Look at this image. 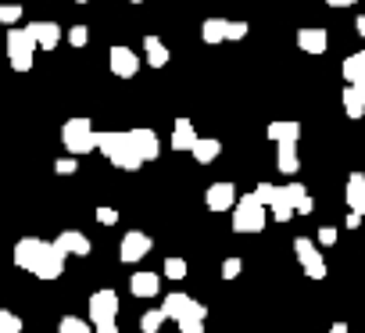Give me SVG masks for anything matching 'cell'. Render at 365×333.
Masks as SVG:
<instances>
[{"label":"cell","instance_id":"2","mask_svg":"<svg viewBox=\"0 0 365 333\" xmlns=\"http://www.w3.org/2000/svg\"><path fill=\"white\" fill-rule=\"evenodd\" d=\"M97 150L115 165V169H122V173H136L140 165H147V161L140 158L136 143H133V133H115V129L97 133Z\"/></svg>","mask_w":365,"mask_h":333},{"label":"cell","instance_id":"9","mask_svg":"<svg viewBox=\"0 0 365 333\" xmlns=\"http://www.w3.org/2000/svg\"><path fill=\"white\" fill-rule=\"evenodd\" d=\"M108 65H111V72L118 76V79H133L136 72H140V54L133 51V47H111L108 51Z\"/></svg>","mask_w":365,"mask_h":333},{"label":"cell","instance_id":"29","mask_svg":"<svg viewBox=\"0 0 365 333\" xmlns=\"http://www.w3.org/2000/svg\"><path fill=\"white\" fill-rule=\"evenodd\" d=\"M58 333H93V326L86 319H79V315H65L58 322Z\"/></svg>","mask_w":365,"mask_h":333},{"label":"cell","instance_id":"43","mask_svg":"<svg viewBox=\"0 0 365 333\" xmlns=\"http://www.w3.org/2000/svg\"><path fill=\"white\" fill-rule=\"evenodd\" d=\"M329 8H351V4H358V0H326Z\"/></svg>","mask_w":365,"mask_h":333},{"label":"cell","instance_id":"13","mask_svg":"<svg viewBox=\"0 0 365 333\" xmlns=\"http://www.w3.org/2000/svg\"><path fill=\"white\" fill-rule=\"evenodd\" d=\"M297 47L304 54H326L329 51V33L326 29H297Z\"/></svg>","mask_w":365,"mask_h":333},{"label":"cell","instance_id":"16","mask_svg":"<svg viewBox=\"0 0 365 333\" xmlns=\"http://www.w3.org/2000/svg\"><path fill=\"white\" fill-rule=\"evenodd\" d=\"M29 33L36 36L40 51H54L61 43V26L58 22H29Z\"/></svg>","mask_w":365,"mask_h":333},{"label":"cell","instance_id":"22","mask_svg":"<svg viewBox=\"0 0 365 333\" xmlns=\"http://www.w3.org/2000/svg\"><path fill=\"white\" fill-rule=\"evenodd\" d=\"M205 319H208V304L194 301V308L179 319V333H205Z\"/></svg>","mask_w":365,"mask_h":333},{"label":"cell","instance_id":"37","mask_svg":"<svg viewBox=\"0 0 365 333\" xmlns=\"http://www.w3.org/2000/svg\"><path fill=\"white\" fill-rule=\"evenodd\" d=\"M244 36H247V22H230V26H226V40L237 43V40H244Z\"/></svg>","mask_w":365,"mask_h":333},{"label":"cell","instance_id":"25","mask_svg":"<svg viewBox=\"0 0 365 333\" xmlns=\"http://www.w3.org/2000/svg\"><path fill=\"white\" fill-rule=\"evenodd\" d=\"M190 154L197 158V165H212V161L222 154V143H219L215 136H201V140H197V147H194Z\"/></svg>","mask_w":365,"mask_h":333},{"label":"cell","instance_id":"32","mask_svg":"<svg viewBox=\"0 0 365 333\" xmlns=\"http://www.w3.org/2000/svg\"><path fill=\"white\" fill-rule=\"evenodd\" d=\"M165 276L168 280H187V262L182 258H165Z\"/></svg>","mask_w":365,"mask_h":333},{"label":"cell","instance_id":"8","mask_svg":"<svg viewBox=\"0 0 365 333\" xmlns=\"http://www.w3.org/2000/svg\"><path fill=\"white\" fill-rule=\"evenodd\" d=\"M150 247H154V240H150L147 233H140V230H133V233H125V237H122V247H118V258H122L125 265H136V262H143V258L150 255Z\"/></svg>","mask_w":365,"mask_h":333},{"label":"cell","instance_id":"28","mask_svg":"<svg viewBox=\"0 0 365 333\" xmlns=\"http://www.w3.org/2000/svg\"><path fill=\"white\" fill-rule=\"evenodd\" d=\"M165 319H168V315H165L161 308H150V312L140 315V329H143V333H158V329L165 326Z\"/></svg>","mask_w":365,"mask_h":333},{"label":"cell","instance_id":"11","mask_svg":"<svg viewBox=\"0 0 365 333\" xmlns=\"http://www.w3.org/2000/svg\"><path fill=\"white\" fill-rule=\"evenodd\" d=\"M237 187L233 183H212L208 187V194H205V205L212 208V212H233L237 208Z\"/></svg>","mask_w":365,"mask_h":333},{"label":"cell","instance_id":"5","mask_svg":"<svg viewBox=\"0 0 365 333\" xmlns=\"http://www.w3.org/2000/svg\"><path fill=\"white\" fill-rule=\"evenodd\" d=\"M36 36L29 33V26L26 29H15L11 26V33H8V61H11V68L15 72H29L33 68V54H36Z\"/></svg>","mask_w":365,"mask_h":333},{"label":"cell","instance_id":"23","mask_svg":"<svg viewBox=\"0 0 365 333\" xmlns=\"http://www.w3.org/2000/svg\"><path fill=\"white\" fill-rule=\"evenodd\" d=\"M276 165H279V173L283 176H294L301 169V158H297V143H276Z\"/></svg>","mask_w":365,"mask_h":333},{"label":"cell","instance_id":"33","mask_svg":"<svg viewBox=\"0 0 365 333\" xmlns=\"http://www.w3.org/2000/svg\"><path fill=\"white\" fill-rule=\"evenodd\" d=\"M22 19V4H0V22L4 26H15Z\"/></svg>","mask_w":365,"mask_h":333},{"label":"cell","instance_id":"38","mask_svg":"<svg viewBox=\"0 0 365 333\" xmlns=\"http://www.w3.org/2000/svg\"><path fill=\"white\" fill-rule=\"evenodd\" d=\"M97 222L101 226H115L118 222V212L115 208H97Z\"/></svg>","mask_w":365,"mask_h":333},{"label":"cell","instance_id":"12","mask_svg":"<svg viewBox=\"0 0 365 333\" xmlns=\"http://www.w3.org/2000/svg\"><path fill=\"white\" fill-rule=\"evenodd\" d=\"M197 140H201V136H197V129H194L190 118H175V125H172V140H168L172 150H194Z\"/></svg>","mask_w":365,"mask_h":333},{"label":"cell","instance_id":"4","mask_svg":"<svg viewBox=\"0 0 365 333\" xmlns=\"http://www.w3.org/2000/svg\"><path fill=\"white\" fill-rule=\"evenodd\" d=\"M265 222H269V208L255 194H244L233 208V230L237 233H262Z\"/></svg>","mask_w":365,"mask_h":333},{"label":"cell","instance_id":"20","mask_svg":"<svg viewBox=\"0 0 365 333\" xmlns=\"http://www.w3.org/2000/svg\"><path fill=\"white\" fill-rule=\"evenodd\" d=\"M129 290H133L136 297H158V290H161V276H158V272H133Z\"/></svg>","mask_w":365,"mask_h":333},{"label":"cell","instance_id":"45","mask_svg":"<svg viewBox=\"0 0 365 333\" xmlns=\"http://www.w3.org/2000/svg\"><path fill=\"white\" fill-rule=\"evenodd\" d=\"M329 333H347V322H333V326H329Z\"/></svg>","mask_w":365,"mask_h":333},{"label":"cell","instance_id":"47","mask_svg":"<svg viewBox=\"0 0 365 333\" xmlns=\"http://www.w3.org/2000/svg\"><path fill=\"white\" fill-rule=\"evenodd\" d=\"M133 4H143V0H133Z\"/></svg>","mask_w":365,"mask_h":333},{"label":"cell","instance_id":"19","mask_svg":"<svg viewBox=\"0 0 365 333\" xmlns=\"http://www.w3.org/2000/svg\"><path fill=\"white\" fill-rule=\"evenodd\" d=\"M190 308H194V297H190V294H182V290H172V294L161 301V312H165L168 319H175V322L187 315Z\"/></svg>","mask_w":365,"mask_h":333},{"label":"cell","instance_id":"31","mask_svg":"<svg viewBox=\"0 0 365 333\" xmlns=\"http://www.w3.org/2000/svg\"><path fill=\"white\" fill-rule=\"evenodd\" d=\"M255 198H258L265 208H272L276 198H279V187H272V183H258V187H255Z\"/></svg>","mask_w":365,"mask_h":333},{"label":"cell","instance_id":"1","mask_svg":"<svg viewBox=\"0 0 365 333\" xmlns=\"http://www.w3.org/2000/svg\"><path fill=\"white\" fill-rule=\"evenodd\" d=\"M65 251L51 240H40V237H22L15 244V265L40 276V280H58L65 272Z\"/></svg>","mask_w":365,"mask_h":333},{"label":"cell","instance_id":"35","mask_svg":"<svg viewBox=\"0 0 365 333\" xmlns=\"http://www.w3.org/2000/svg\"><path fill=\"white\" fill-rule=\"evenodd\" d=\"M76 169H79L76 158H58V161H54V173H58V176H72Z\"/></svg>","mask_w":365,"mask_h":333},{"label":"cell","instance_id":"36","mask_svg":"<svg viewBox=\"0 0 365 333\" xmlns=\"http://www.w3.org/2000/svg\"><path fill=\"white\" fill-rule=\"evenodd\" d=\"M240 269H244V262H240V258H226V262H222V280H237V276H240Z\"/></svg>","mask_w":365,"mask_h":333},{"label":"cell","instance_id":"17","mask_svg":"<svg viewBox=\"0 0 365 333\" xmlns=\"http://www.w3.org/2000/svg\"><path fill=\"white\" fill-rule=\"evenodd\" d=\"M129 133H133V143H136V150H140L143 161H154L161 154V140H158L154 129H129Z\"/></svg>","mask_w":365,"mask_h":333},{"label":"cell","instance_id":"21","mask_svg":"<svg viewBox=\"0 0 365 333\" xmlns=\"http://www.w3.org/2000/svg\"><path fill=\"white\" fill-rule=\"evenodd\" d=\"M340 101H344V115L347 118H365V90L361 86H347L340 93Z\"/></svg>","mask_w":365,"mask_h":333},{"label":"cell","instance_id":"14","mask_svg":"<svg viewBox=\"0 0 365 333\" xmlns=\"http://www.w3.org/2000/svg\"><path fill=\"white\" fill-rule=\"evenodd\" d=\"M269 140L272 143H297L301 140V122H294V118H276V122H269Z\"/></svg>","mask_w":365,"mask_h":333},{"label":"cell","instance_id":"39","mask_svg":"<svg viewBox=\"0 0 365 333\" xmlns=\"http://www.w3.org/2000/svg\"><path fill=\"white\" fill-rule=\"evenodd\" d=\"M319 244H336V230L333 226H322L319 230Z\"/></svg>","mask_w":365,"mask_h":333},{"label":"cell","instance_id":"7","mask_svg":"<svg viewBox=\"0 0 365 333\" xmlns=\"http://www.w3.org/2000/svg\"><path fill=\"white\" fill-rule=\"evenodd\" d=\"M294 255H297L304 276H312V280H326V258L319 255V247H315L308 237H297V240H294Z\"/></svg>","mask_w":365,"mask_h":333},{"label":"cell","instance_id":"30","mask_svg":"<svg viewBox=\"0 0 365 333\" xmlns=\"http://www.w3.org/2000/svg\"><path fill=\"white\" fill-rule=\"evenodd\" d=\"M0 333H22V319L8 308H0Z\"/></svg>","mask_w":365,"mask_h":333},{"label":"cell","instance_id":"42","mask_svg":"<svg viewBox=\"0 0 365 333\" xmlns=\"http://www.w3.org/2000/svg\"><path fill=\"white\" fill-rule=\"evenodd\" d=\"M358 226H361V215L351 212V215H347V230H358Z\"/></svg>","mask_w":365,"mask_h":333},{"label":"cell","instance_id":"46","mask_svg":"<svg viewBox=\"0 0 365 333\" xmlns=\"http://www.w3.org/2000/svg\"><path fill=\"white\" fill-rule=\"evenodd\" d=\"M76 4H90V0H76Z\"/></svg>","mask_w":365,"mask_h":333},{"label":"cell","instance_id":"27","mask_svg":"<svg viewBox=\"0 0 365 333\" xmlns=\"http://www.w3.org/2000/svg\"><path fill=\"white\" fill-rule=\"evenodd\" d=\"M226 26H230L226 19H208V22L201 26L205 43H212V47H215V43H226Z\"/></svg>","mask_w":365,"mask_h":333},{"label":"cell","instance_id":"41","mask_svg":"<svg viewBox=\"0 0 365 333\" xmlns=\"http://www.w3.org/2000/svg\"><path fill=\"white\" fill-rule=\"evenodd\" d=\"M93 333H118V326L115 322H101V326H93Z\"/></svg>","mask_w":365,"mask_h":333},{"label":"cell","instance_id":"3","mask_svg":"<svg viewBox=\"0 0 365 333\" xmlns=\"http://www.w3.org/2000/svg\"><path fill=\"white\" fill-rule=\"evenodd\" d=\"M61 143H65V150L72 158L97 150V129H93V122L90 118H68L61 125Z\"/></svg>","mask_w":365,"mask_h":333},{"label":"cell","instance_id":"6","mask_svg":"<svg viewBox=\"0 0 365 333\" xmlns=\"http://www.w3.org/2000/svg\"><path fill=\"white\" fill-rule=\"evenodd\" d=\"M304 198H308L304 183H287V187H279V198H276V205L269 208L272 219H276V222H290V219L297 215V205H301Z\"/></svg>","mask_w":365,"mask_h":333},{"label":"cell","instance_id":"15","mask_svg":"<svg viewBox=\"0 0 365 333\" xmlns=\"http://www.w3.org/2000/svg\"><path fill=\"white\" fill-rule=\"evenodd\" d=\"M65 255H79V258H86L90 255V237L86 233H79V230H65V233H58V240H54Z\"/></svg>","mask_w":365,"mask_h":333},{"label":"cell","instance_id":"40","mask_svg":"<svg viewBox=\"0 0 365 333\" xmlns=\"http://www.w3.org/2000/svg\"><path fill=\"white\" fill-rule=\"evenodd\" d=\"M312 208H315V201H312V194H308V198L297 205V215H312Z\"/></svg>","mask_w":365,"mask_h":333},{"label":"cell","instance_id":"44","mask_svg":"<svg viewBox=\"0 0 365 333\" xmlns=\"http://www.w3.org/2000/svg\"><path fill=\"white\" fill-rule=\"evenodd\" d=\"M354 29H358V36H365V15H358V19H354Z\"/></svg>","mask_w":365,"mask_h":333},{"label":"cell","instance_id":"18","mask_svg":"<svg viewBox=\"0 0 365 333\" xmlns=\"http://www.w3.org/2000/svg\"><path fill=\"white\" fill-rule=\"evenodd\" d=\"M344 198H347V208H351V212L365 215V173H351V176H347Z\"/></svg>","mask_w":365,"mask_h":333},{"label":"cell","instance_id":"34","mask_svg":"<svg viewBox=\"0 0 365 333\" xmlns=\"http://www.w3.org/2000/svg\"><path fill=\"white\" fill-rule=\"evenodd\" d=\"M68 43H72V47H86V43H90V29H86V26H72V29H68Z\"/></svg>","mask_w":365,"mask_h":333},{"label":"cell","instance_id":"24","mask_svg":"<svg viewBox=\"0 0 365 333\" xmlns=\"http://www.w3.org/2000/svg\"><path fill=\"white\" fill-rule=\"evenodd\" d=\"M143 54H147V65L150 68H165L168 65V47L158 36H143Z\"/></svg>","mask_w":365,"mask_h":333},{"label":"cell","instance_id":"10","mask_svg":"<svg viewBox=\"0 0 365 333\" xmlns=\"http://www.w3.org/2000/svg\"><path fill=\"white\" fill-rule=\"evenodd\" d=\"M118 315V294L115 290H97L90 297V322L101 326V322H115Z\"/></svg>","mask_w":365,"mask_h":333},{"label":"cell","instance_id":"26","mask_svg":"<svg viewBox=\"0 0 365 333\" xmlns=\"http://www.w3.org/2000/svg\"><path fill=\"white\" fill-rule=\"evenodd\" d=\"M340 76L347 79V86H351V83H361V79H365V51L351 54V58L340 65Z\"/></svg>","mask_w":365,"mask_h":333}]
</instances>
